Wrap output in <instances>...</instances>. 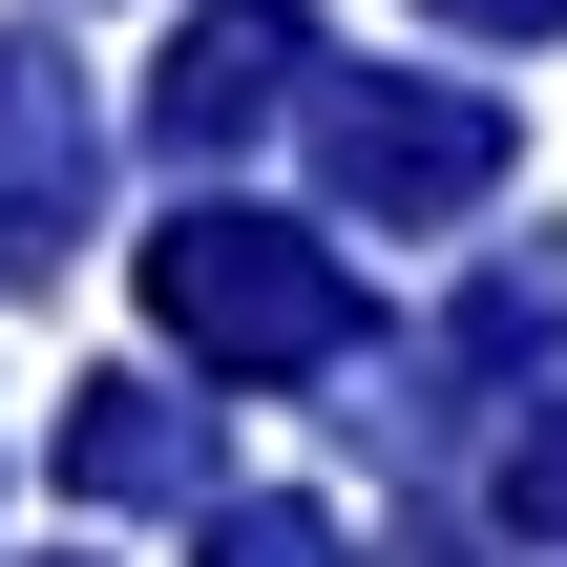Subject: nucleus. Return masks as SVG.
Returning <instances> with one entry per match:
<instances>
[{"label": "nucleus", "mask_w": 567, "mask_h": 567, "mask_svg": "<svg viewBox=\"0 0 567 567\" xmlns=\"http://www.w3.org/2000/svg\"><path fill=\"white\" fill-rule=\"evenodd\" d=\"M147 316H168L210 379H316V358L358 337V274H337L316 231H274V210H189V231H147Z\"/></svg>", "instance_id": "nucleus-1"}, {"label": "nucleus", "mask_w": 567, "mask_h": 567, "mask_svg": "<svg viewBox=\"0 0 567 567\" xmlns=\"http://www.w3.org/2000/svg\"><path fill=\"white\" fill-rule=\"evenodd\" d=\"M316 168L379 231H421V210H484L505 189V105H463V84H316Z\"/></svg>", "instance_id": "nucleus-2"}, {"label": "nucleus", "mask_w": 567, "mask_h": 567, "mask_svg": "<svg viewBox=\"0 0 567 567\" xmlns=\"http://www.w3.org/2000/svg\"><path fill=\"white\" fill-rule=\"evenodd\" d=\"M84 168H105L84 84H63L42 42H0V274H42V252L84 231Z\"/></svg>", "instance_id": "nucleus-3"}, {"label": "nucleus", "mask_w": 567, "mask_h": 567, "mask_svg": "<svg viewBox=\"0 0 567 567\" xmlns=\"http://www.w3.org/2000/svg\"><path fill=\"white\" fill-rule=\"evenodd\" d=\"M295 63H316V42H295V0H210V21L168 42L147 126H168V147H252V126L295 105Z\"/></svg>", "instance_id": "nucleus-4"}, {"label": "nucleus", "mask_w": 567, "mask_h": 567, "mask_svg": "<svg viewBox=\"0 0 567 567\" xmlns=\"http://www.w3.org/2000/svg\"><path fill=\"white\" fill-rule=\"evenodd\" d=\"M63 484H84V505H210V421H189L168 379H84Z\"/></svg>", "instance_id": "nucleus-5"}, {"label": "nucleus", "mask_w": 567, "mask_h": 567, "mask_svg": "<svg viewBox=\"0 0 567 567\" xmlns=\"http://www.w3.org/2000/svg\"><path fill=\"white\" fill-rule=\"evenodd\" d=\"M505 526H526V547H567V400L505 442Z\"/></svg>", "instance_id": "nucleus-6"}, {"label": "nucleus", "mask_w": 567, "mask_h": 567, "mask_svg": "<svg viewBox=\"0 0 567 567\" xmlns=\"http://www.w3.org/2000/svg\"><path fill=\"white\" fill-rule=\"evenodd\" d=\"M210 567H337V526H316V505H231V526H210Z\"/></svg>", "instance_id": "nucleus-7"}, {"label": "nucleus", "mask_w": 567, "mask_h": 567, "mask_svg": "<svg viewBox=\"0 0 567 567\" xmlns=\"http://www.w3.org/2000/svg\"><path fill=\"white\" fill-rule=\"evenodd\" d=\"M442 21H484V42H547V21H567V0H442Z\"/></svg>", "instance_id": "nucleus-8"}]
</instances>
